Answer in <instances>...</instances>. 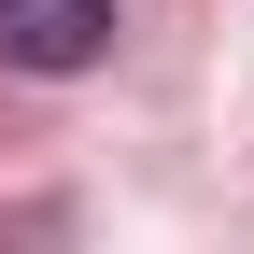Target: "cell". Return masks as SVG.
Segmentation results:
<instances>
[{
    "label": "cell",
    "mask_w": 254,
    "mask_h": 254,
    "mask_svg": "<svg viewBox=\"0 0 254 254\" xmlns=\"http://www.w3.org/2000/svg\"><path fill=\"white\" fill-rule=\"evenodd\" d=\"M0 57L14 71H99L113 57V0H0Z\"/></svg>",
    "instance_id": "obj_1"
}]
</instances>
